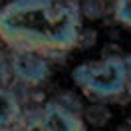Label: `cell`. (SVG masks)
I'll return each mask as SVG.
<instances>
[{
	"instance_id": "obj_6",
	"label": "cell",
	"mask_w": 131,
	"mask_h": 131,
	"mask_svg": "<svg viewBox=\"0 0 131 131\" xmlns=\"http://www.w3.org/2000/svg\"><path fill=\"white\" fill-rule=\"evenodd\" d=\"M109 119H111V109L103 101H93L83 113V121L90 123L91 127H103L109 123Z\"/></svg>"
},
{
	"instance_id": "obj_11",
	"label": "cell",
	"mask_w": 131,
	"mask_h": 131,
	"mask_svg": "<svg viewBox=\"0 0 131 131\" xmlns=\"http://www.w3.org/2000/svg\"><path fill=\"white\" fill-rule=\"evenodd\" d=\"M82 36H85V42H80V44H78V46H80V48H90V46H93V44H95V40H97V32H95V30H90V32H85V30H83L82 28Z\"/></svg>"
},
{
	"instance_id": "obj_1",
	"label": "cell",
	"mask_w": 131,
	"mask_h": 131,
	"mask_svg": "<svg viewBox=\"0 0 131 131\" xmlns=\"http://www.w3.org/2000/svg\"><path fill=\"white\" fill-rule=\"evenodd\" d=\"M80 32L78 0H10L0 8V40L10 50L68 54L78 48Z\"/></svg>"
},
{
	"instance_id": "obj_7",
	"label": "cell",
	"mask_w": 131,
	"mask_h": 131,
	"mask_svg": "<svg viewBox=\"0 0 131 131\" xmlns=\"http://www.w3.org/2000/svg\"><path fill=\"white\" fill-rule=\"evenodd\" d=\"M105 4H107V0H82V2H80L82 18L99 20V18L105 14Z\"/></svg>"
},
{
	"instance_id": "obj_8",
	"label": "cell",
	"mask_w": 131,
	"mask_h": 131,
	"mask_svg": "<svg viewBox=\"0 0 131 131\" xmlns=\"http://www.w3.org/2000/svg\"><path fill=\"white\" fill-rule=\"evenodd\" d=\"M113 18L117 24L131 30V0H113Z\"/></svg>"
},
{
	"instance_id": "obj_5",
	"label": "cell",
	"mask_w": 131,
	"mask_h": 131,
	"mask_svg": "<svg viewBox=\"0 0 131 131\" xmlns=\"http://www.w3.org/2000/svg\"><path fill=\"white\" fill-rule=\"evenodd\" d=\"M22 101L8 85L0 88V127H14L22 119Z\"/></svg>"
},
{
	"instance_id": "obj_3",
	"label": "cell",
	"mask_w": 131,
	"mask_h": 131,
	"mask_svg": "<svg viewBox=\"0 0 131 131\" xmlns=\"http://www.w3.org/2000/svg\"><path fill=\"white\" fill-rule=\"evenodd\" d=\"M74 103H80V101L74 99ZM74 103H68L64 95L50 99L38 113L42 127L46 131H88L82 107H74Z\"/></svg>"
},
{
	"instance_id": "obj_9",
	"label": "cell",
	"mask_w": 131,
	"mask_h": 131,
	"mask_svg": "<svg viewBox=\"0 0 131 131\" xmlns=\"http://www.w3.org/2000/svg\"><path fill=\"white\" fill-rule=\"evenodd\" d=\"M16 127H18V131H46L42 127L40 115H28V117L22 115V119L18 121Z\"/></svg>"
},
{
	"instance_id": "obj_12",
	"label": "cell",
	"mask_w": 131,
	"mask_h": 131,
	"mask_svg": "<svg viewBox=\"0 0 131 131\" xmlns=\"http://www.w3.org/2000/svg\"><path fill=\"white\" fill-rule=\"evenodd\" d=\"M0 131H18V127L14 125V127H0Z\"/></svg>"
},
{
	"instance_id": "obj_10",
	"label": "cell",
	"mask_w": 131,
	"mask_h": 131,
	"mask_svg": "<svg viewBox=\"0 0 131 131\" xmlns=\"http://www.w3.org/2000/svg\"><path fill=\"white\" fill-rule=\"evenodd\" d=\"M12 78V70H10V60L2 52H0V88L6 85Z\"/></svg>"
},
{
	"instance_id": "obj_2",
	"label": "cell",
	"mask_w": 131,
	"mask_h": 131,
	"mask_svg": "<svg viewBox=\"0 0 131 131\" xmlns=\"http://www.w3.org/2000/svg\"><path fill=\"white\" fill-rule=\"evenodd\" d=\"M72 82L91 101L125 103L131 99V54H113L72 70Z\"/></svg>"
},
{
	"instance_id": "obj_13",
	"label": "cell",
	"mask_w": 131,
	"mask_h": 131,
	"mask_svg": "<svg viewBox=\"0 0 131 131\" xmlns=\"http://www.w3.org/2000/svg\"><path fill=\"white\" fill-rule=\"evenodd\" d=\"M0 4H2V0H0Z\"/></svg>"
},
{
	"instance_id": "obj_4",
	"label": "cell",
	"mask_w": 131,
	"mask_h": 131,
	"mask_svg": "<svg viewBox=\"0 0 131 131\" xmlns=\"http://www.w3.org/2000/svg\"><path fill=\"white\" fill-rule=\"evenodd\" d=\"M10 60V70L12 75L20 83L36 88L50 80L52 75V66L48 58L38 54V52H26V50H12Z\"/></svg>"
}]
</instances>
